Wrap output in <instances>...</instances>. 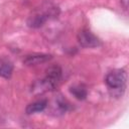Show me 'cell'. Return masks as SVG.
<instances>
[{
  "label": "cell",
  "instance_id": "cell-7",
  "mask_svg": "<svg viewBox=\"0 0 129 129\" xmlns=\"http://www.w3.org/2000/svg\"><path fill=\"white\" fill-rule=\"evenodd\" d=\"M71 93L78 100H85L88 96V91L83 85H76L71 87Z\"/></svg>",
  "mask_w": 129,
  "mask_h": 129
},
{
  "label": "cell",
  "instance_id": "cell-2",
  "mask_svg": "<svg viewBox=\"0 0 129 129\" xmlns=\"http://www.w3.org/2000/svg\"><path fill=\"white\" fill-rule=\"evenodd\" d=\"M127 76L125 71L123 70H114L106 76L105 82L110 90L113 91H120L124 90L125 84H126Z\"/></svg>",
  "mask_w": 129,
  "mask_h": 129
},
{
  "label": "cell",
  "instance_id": "cell-5",
  "mask_svg": "<svg viewBox=\"0 0 129 129\" xmlns=\"http://www.w3.org/2000/svg\"><path fill=\"white\" fill-rule=\"evenodd\" d=\"M51 58L50 54H43V53H37V54H30L26 55L23 59V62L26 66H36L40 64L42 62H45Z\"/></svg>",
  "mask_w": 129,
  "mask_h": 129
},
{
  "label": "cell",
  "instance_id": "cell-3",
  "mask_svg": "<svg viewBox=\"0 0 129 129\" xmlns=\"http://www.w3.org/2000/svg\"><path fill=\"white\" fill-rule=\"evenodd\" d=\"M54 14H55V7H51L48 5V7L41 8V10L40 9L36 10L33 14H31L27 20V24L28 26L33 28L39 27L47 20V18H49V16Z\"/></svg>",
  "mask_w": 129,
  "mask_h": 129
},
{
  "label": "cell",
  "instance_id": "cell-9",
  "mask_svg": "<svg viewBox=\"0 0 129 129\" xmlns=\"http://www.w3.org/2000/svg\"><path fill=\"white\" fill-rule=\"evenodd\" d=\"M120 2H121L122 7H123L125 10H127V9H128V3H129V0H120Z\"/></svg>",
  "mask_w": 129,
  "mask_h": 129
},
{
  "label": "cell",
  "instance_id": "cell-8",
  "mask_svg": "<svg viewBox=\"0 0 129 129\" xmlns=\"http://www.w3.org/2000/svg\"><path fill=\"white\" fill-rule=\"evenodd\" d=\"M13 67L10 62L5 60H0V77L9 78L12 74Z\"/></svg>",
  "mask_w": 129,
  "mask_h": 129
},
{
  "label": "cell",
  "instance_id": "cell-4",
  "mask_svg": "<svg viewBox=\"0 0 129 129\" xmlns=\"http://www.w3.org/2000/svg\"><path fill=\"white\" fill-rule=\"evenodd\" d=\"M78 41L84 47H97L101 45L100 39L87 29L81 30L78 33Z\"/></svg>",
  "mask_w": 129,
  "mask_h": 129
},
{
  "label": "cell",
  "instance_id": "cell-1",
  "mask_svg": "<svg viewBox=\"0 0 129 129\" xmlns=\"http://www.w3.org/2000/svg\"><path fill=\"white\" fill-rule=\"evenodd\" d=\"M61 79V70L58 66H52L46 71V76L43 80L36 83L38 87L34 88L33 90H38L41 92L53 90L59 83Z\"/></svg>",
  "mask_w": 129,
  "mask_h": 129
},
{
  "label": "cell",
  "instance_id": "cell-6",
  "mask_svg": "<svg viewBox=\"0 0 129 129\" xmlns=\"http://www.w3.org/2000/svg\"><path fill=\"white\" fill-rule=\"evenodd\" d=\"M47 106V101L46 100H39V101H36V102H33L31 104H29L25 111L27 114H34V113H38V112H41L43 111Z\"/></svg>",
  "mask_w": 129,
  "mask_h": 129
}]
</instances>
